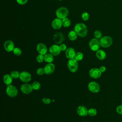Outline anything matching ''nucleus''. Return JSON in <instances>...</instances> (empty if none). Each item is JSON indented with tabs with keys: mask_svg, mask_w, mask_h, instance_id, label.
Here are the masks:
<instances>
[{
	"mask_svg": "<svg viewBox=\"0 0 122 122\" xmlns=\"http://www.w3.org/2000/svg\"><path fill=\"white\" fill-rule=\"evenodd\" d=\"M74 30L77 35L81 37H85L88 32L86 26L82 23L76 24L74 27Z\"/></svg>",
	"mask_w": 122,
	"mask_h": 122,
	"instance_id": "obj_1",
	"label": "nucleus"
},
{
	"mask_svg": "<svg viewBox=\"0 0 122 122\" xmlns=\"http://www.w3.org/2000/svg\"><path fill=\"white\" fill-rule=\"evenodd\" d=\"M67 67L70 71L72 72L77 71L78 69V61L75 58L69 59L67 62Z\"/></svg>",
	"mask_w": 122,
	"mask_h": 122,
	"instance_id": "obj_2",
	"label": "nucleus"
},
{
	"mask_svg": "<svg viewBox=\"0 0 122 122\" xmlns=\"http://www.w3.org/2000/svg\"><path fill=\"white\" fill-rule=\"evenodd\" d=\"M69 14L68 10L64 7H60L58 8L56 11V15L57 18L62 20L65 18H67Z\"/></svg>",
	"mask_w": 122,
	"mask_h": 122,
	"instance_id": "obj_3",
	"label": "nucleus"
},
{
	"mask_svg": "<svg viewBox=\"0 0 122 122\" xmlns=\"http://www.w3.org/2000/svg\"><path fill=\"white\" fill-rule=\"evenodd\" d=\"M100 45L102 47L108 48L112 44V39L109 36H105L102 37L100 40Z\"/></svg>",
	"mask_w": 122,
	"mask_h": 122,
	"instance_id": "obj_4",
	"label": "nucleus"
},
{
	"mask_svg": "<svg viewBox=\"0 0 122 122\" xmlns=\"http://www.w3.org/2000/svg\"><path fill=\"white\" fill-rule=\"evenodd\" d=\"M89 45L91 50L93 51H97L99 50L101 46L100 41L96 38H93L90 41Z\"/></svg>",
	"mask_w": 122,
	"mask_h": 122,
	"instance_id": "obj_5",
	"label": "nucleus"
},
{
	"mask_svg": "<svg viewBox=\"0 0 122 122\" xmlns=\"http://www.w3.org/2000/svg\"><path fill=\"white\" fill-rule=\"evenodd\" d=\"M6 93L10 97H16L18 94V90L17 88L12 85H8L6 88Z\"/></svg>",
	"mask_w": 122,
	"mask_h": 122,
	"instance_id": "obj_6",
	"label": "nucleus"
},
{
	"mask_svg": "<svg viewBox=\"0 0 122 122\" xmlns=\"http://www.w3.org/2000/svg\"><path fill=\"white\" fill-rule=\"evenodd\" d=\"M89 90L92 93H97L100 91V86L96 82L92 81L89 83L88 85Z\"/></svg>",
	"mask_w": 122,
	"mask_h": 122,
	"instance_id": "obj_7",
	"label": "nucleus"
},
{
	"mask_svg": "<svg viewBox=\"0 0 122 122\" xmlns=\"http://www.w3.org/2000/svg\"><path fill=\"white\" fill-rule=\"evenodd\" d=\"M65 40V37L61 32H58L53 35V40L57 44H61Z\"/></svg>",
	"mask_w": 122,
	"mask_h": 122,
	"instance_id": "obj_8",
	"label": "nucleus"
},
{
	"mask_svg": "<svg viewBox=\"0 0 122 122\" xmlns=\"http://www.w3.org/2000/svg\"><path fill=\"white\" fill-rule=\"evenodd\" d=\"M19 78L22 82L27 83L31 80V76L29 72L26 71H23L20 73Z\"/></svg>",
	"mask_w": 122,
	"mask_h": 122,
	"instance_id": "obj_9",
	"label": "nucleus"
},
{
	"mask_svg": "<svg viewBox=\"0 0 122 122\" xmlns=\"http://www.w3.org/2000/svg\"><path fill=\"white\" fill-rule=\"evenodd\" d=\"M102 72L100 71V69L96 68H93L91 69L89 71V75L93 79L99 78L101 75Z\"/></svg>",
	"mask_w": 122,
	"mask_h": 122,
	"instance_id": "obj_10",
	"label": "nucleus"
},
{
	"mask_svg": "<svg viewBox=\"0 0 122 122\" xmlns=\"http://www.w3.org/2000/svg\"><path fill=\"white\" fill-rule=\"evenodd\" d=\"M20 90L24 94H28L32 92L33 89L32 88L31 85L27 83H25L21 85Z\"/></svg>",
	"mask_w": 122,
	"mask_h": 122,
	"instance_id": "obj_11",
	"label": "nucleus"
},
{
	"mask_svg": "<svg viewBox=\"0 0 122 122\" xmlns=\"http://www.w3.org/2000/svg\"><path fill=\"white\" fill-rule=\"evenodd\" d=\"M45 74L50 75L52 74L55 70V65L53 63H48L43 68Z\"/></svg>",
	"mask_w": 122,
	"mask_h": 122,
	"instance_id": "obj_12",
	"label": "nucleus"
},
{
	"mask_svg": "<svg viewBox=\"0 0 122 122\" xmlns=\"http://www.w3.org/2000/svg\"><path fill=\"white\" fill-rule=\"evenodd\" d=\"M61 51L60 46L57 44H54L51 45L49 48V52L53 56L58 55Z\"/></svg>",
	"mask_w": 122,
	"mask_h": 122,
	"instance_id": "obj_13",
	"label": "nucleus"
},
{
	"mask_svg": "<svg viewBox=\"0 0 122 122\" xmlns=\"http://www.w3.org/2000/svg\"><path fill=\"white\" fill-rule=\"evenodd\" d=\"M36 49L39 54L43 55L47 54L48 51V49L46 46L42 43H40L37 45Z\"/></svg>",
	"mask_w": 122,
	"mask_h": 122,
	"instance_id": "obj_14",
	"label": "nucleus"
},
{
	"mask_svg": "<svg viewBox=\"0 0 122 122\" xmlns=\"http://www.w3.org/2000/svg\"><path fill=\"white\" fill-rule=\"evenodd\" d=\"M4 49L8 52H11L13 51L14 49V44L12 41L10 40H7L5 41L4 43Z\"/></svg>",
	"mask_w": 122,
	"mask_h": 122,
	"instance_id": "obj_15",
	"label": "nucleus"
},
{
	"mask_svg": "<svg viewBox=\"0 0 122 122\" xmlns=\"http://www.w3.org/2000/svg\"><path fill=\"white\" fill-rule=\"evenodd\" d=\"M62 25V20L59 18H56L54 19L51 23L52 28L55 30H58L60 29Z\"/></svg>",
	"mask_w": 122,
	"mask_h": 122,
	"instance_id": "obj_16",
	"label": "nucleus"
},
{
	"mask_svg": "<svg viewBox=\"0 0 122 122\" xmlns=\"http://www.w3.org/2000/svg\"><path fill=\"white\" fill-rule=\"evenodd\" d=\"M76 52L75 50L72 48H67L66 51H65V56L66 57L69 59H71L74 58L75 55L76 54Z\"/></svg>",
	"mask_w": 122,
	"mask_h": 122,
	"instance_id": "obj_17",
	"label": "nucleus"
},
{
	"mask_svg": "<svg viewBox=\"0 0 122 122\" xmlns=\"http://www.w3.org/2000/svg\"><path fill=\"white\" fill-rule=\"evenodd\" d=\"M77 112L79 116L84 117L88 114V110L84 106H79L77 108Z\"/></svg>",
	"mask_w": 122,
	"mask_h": 122,
	"instance_id": "obj_18",
	"label": "nucleus"
},
{
	"mask_svg": "<svg viewBox=\"0 0 122 122\" xmlns=\"http://www.w3.org/2000/svg\"><path fill=\"white\" fill-rule=\"evenodd\" d=\"M96 56L97 58L100 60H103L106 58V52L102 50H98L96 52Z\"/></svg>",
	"mask_w": 122,
	"mask_h": 122,
	"instance_id": "obj_19",
	"label": "nucleus"
},
{
	"mask_svg": "<svg viewBox=\"0 0 122 122\" xmlns=\"http://www.w3.org/2000/svg\"><path fill=\"white\" fill-rule=\"evenodd\" d=\"M12 78L10 74H5L3 78V80L4 83L7 85H10L11 84L12 81Z\"/></svg>",
	"mask_w": 122,
	"mask_h": 122,
	"instance_id": "obj_20",
	"label": "nucleus"
},
{
	"mask_svg": "<svg viewBox=\"0 0 122 122\" xmlns=\"http://www.w3.org/2000/svg\"><path fill=\"white\" fill-rule=\"evenodd\" d=\"M44 60L46 62L48 63H51L54 60L53 55H52L50 53H47L44 55Z\"/></svg>",
	"mask_w": 122,
	"mask_h": 122,
	"instance_id": "obj_21",
	"label": "nucleus"
},
{
	"mask_svg": "<svg viewBox=\"0 0 122 122\" xmlns=\"http://www.w3.org/2000/svg\"><path fill=\"white\" fill-rule=\"evenodd\" d=\"M77 34L75 30H71L68 34L69 39L71 41H74L77 38Z\"/></svg>",
	"mask_w": 122,
	"mask_h": 122,
	"instance_id": "obj_22",
	"label": "nucleus"
},
{
	"mask_svg": "<svg viewBox=\"0 0 122 122\" xmlns=\"http://www.w3.org/2000/svg\"><path fill=\"white\" fill-rule=\"evenodd\" d=\"M62 25L64 27H68L70 26L71 24V21L68 18H65L62 20Z\"/></svg>",
	"mask_w": 122,
	"mask_h": 122,
	"instance_id": "obj_23",
	"label": "nucleus"
},
{
	"mask_svg": "<svg viewBox=\"0 0 122 122\" xmlns=\"http://www.w3.org/2000/svg\"><path fill=\"white\" fill-rule=\"evenodd\" d=\"M10 75L13 79H17L20 78V73L17 71H13L10 72Z\"/></svg>",
	"mask_w": 122,
	"mask_h": 122,
	"instance_id": "obj_24",
	"label": "nucleus"
},
{
	"mask_svg": "<svg viewBox=\"0 0 122 122\" xmlns=\"http://www.w3.org/2000/svg\"><path fill=\"white\" fill-rule=\"evenodd\" d=\"M31 86L33 89V90H38L41 87V84L38 81H34L31 84Z\"/></svg>",
	"mask_w": 122,
	"mask_h": 122,
	"instance_id": "obj_25",
	"label": "nucleus"
},
{
	"mask_svg": "<svg viewBox=\"0 0 122 122\" xmlns=\"http://www.w3.org/2000/svg\"><path fill=\"white\" fill-rule=\"evenodd\" d=\"M97 114V110L93 108H90L88 110V114L90 116H94Z\"/></svg>",
	"mask_w": 122,
	"mask_h": 122,
	"instance_id": "obj_26",
	"label": "nucleus"
},
{
	"mask_svg": "<svg viewBox=\"0 0 122 122\" xmlns=\"http://www.w3.org/2000/svg\"><path fill=\"white\" fill-rule=\"evenodd\" d=\"M74 58L78 61L82 60L83 58V54L81 52H77L76 53Z\"/></svg>",
	"mask_w": 122,
	"mask_h": 122,
	"instance_id": "obj_27",
	"label": "nucleus"
},
{
	"mask_svg": "<svg viewBox=\"0 0 122 122\" xmlns=\"http://www.w3.org/2000/svg\"><path fill=\"white\" fill-rule=\"evenodd\" d=\"M13 54L17 56H20L21 54V51L20 48H18V47H15L13 50Z\"/></svg>",
	"mask_w": 122,
	"mask_h": 122,
	"instance_id": "obj_28",
	"label": "nucleus"
},
{
	"mask_svg": "<svg viewBox=\"0 0 122 122\" xmlns=\"http://www.w3.org/2000/svg\"><path fill=\"white\" fill-rule=\"evenodd\" d=\"M94 36L95 38L98 39H101L102 36V33L99 30H96L94 32Z\"/></svg>",
	"mask_w": 122,
	"mask_h": 122,
	"instance_id": "obj_29",
	"label": "nucleus"
},
{
	"mask_svg": "<svg viewBox=\"0 0 122 122\" xmlns=\"http://www.w3.org/2000/svg\"><path fill=\"white\" fill-rule=\"evenodd\" d=\"M81 18L83 20L86 21L89 19V14L87 12H83L81 14Z\"/></svg>",
	"mask_w": 122,
	"mask_h": 122,
	"instance_id": "obj_30",
	"label": "nucleus"
},
{
	"mask_svg": "<svg viewBox=\"0 0 122 122\" xmlns=\"http://www.w3.org/2000/svg\"><path fill=\"white\" fill-rule=\"evenodd\" d=\"M36 60H37V62H38L39 63L42 62L43 61H44V55L39 54L36 57Z\"/></svg>",
	"mask_w": 122,
	"mask_h": 122,
	"instance_id": "obj_31",
	"label": "nucleus"
},
{
	"mask_svg": "<svg viewBox=\"0 0 122 122\" xmlns=\"http://www.w3.org/2000/svg\"><path fill=\"white\" fill-rule=\"evenodd\" d=\"M36 73L38 75H43L44 73V70L43 68H38L37 71H36Z\"/></svg>",
	"mask_w": 122,
	"mask_h": 122,
	"instance_id": "obj_32",
	"label": "nucleus"
},
{
	"mask_svg": "<svg viewBox=\"0 0 122 122\" xmlns=\"http://www.w3.org/2000/svg\"><path fill=\"white\" fill-rule=\"evenodd\" d=\"M42 102H43V103H44L45 104H49L51 103V100L49 98L44 97L42 99Z\"/></svg>",
	"mask_w": 122,
	"mask_h": 122,
	"instance_id": "obj_33",
	"label": "nucleus"
},
{
	"mask_svg": "<svg viewBox=\"0 0 122 122\" xmlns=\"http://www.w3.org/2000/svg\"><path fill=\"white\" fill-rule=\"evenodd\" d=\"M116 112L119 114H122V105H120L116 107Z\"/></svg>",
	"mask_w": 122,
	"mask_h": 122,
	"instance_id": "obj_34",
	"label": "nucleus"
},
{
	"mask_svg": "<svg viewBox=\"0 0 122 122\" xmlns=\"http://www.w3.org/2000/svg\"><path fill=\"white\" fill-rule=\"evenodd\" d=\"M59 46L61 51H64L67 49V46L65 44H61Z\"/></svg>",
	"mask_w": 122,
	"mask_h": 122,
	"instance_id": "obj_35",
	"label": "nucleus"
},
{
	"mask_svg": "<svg viewBox=\"0 0 122 122\" xmlns=\"http://www.w3.org/2000/svg\"><path fill=\"white\" fill-rule=\"evenodd\" d=\"M17 2L20 5H24L27 3L28 0H16Z\"/></svg>",
	"mask_w": 122,
	"mask_h": 122,
	"instance_id": "obj_36",
	"label": "nucleus"
},
{
	"mask_svg": "<svg viewBox=\"0 0 122 122\" xmlns=\"http://www.w3.org/2000/svg\"><path fill=\"white\" fill-rule=\"evenodd\" d=\"M99 69L100 70V71L102 72H104L106 71V67L104 66H101L100 68H99Z\"/></svg>",
	"mask_w": 122,
	"mask_h": 122,
	"instance_id": "obj_37",
	"label": "nucleus"
},
{
	"mask_svg": "<svg viewBox=\"0 0 122 122\" xmlns=\"http://www.w3.org/2000/svg\"></svg>",
	"mask_w": 122,
	"mask_h": 122,
	"instance_id": "obj_38",
	"label": "nucleus"
},
{
	"mask_svg": "<svg viewBox=\"0 0 122 122\" xmlns=\"http://www.w3.org/2000/svg\"></svg>",
	"mask_w": 122,
	"mask_h": 122,
	"instance_id": "obj_39",
	"label": "nucleus"
},
{
	"mask_svg": "<svg viewBox=\"0 0 122 122\" xmlns=\"http://www.w3.org/2000/svg\"></svg>",
	"mask_w": 122,
	"mask_h": 122,
	"instance_id": "obj_40",
	"label": "nucleus"
}]
</instances>
